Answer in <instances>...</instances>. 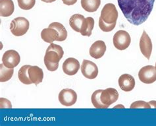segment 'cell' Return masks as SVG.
I'll return each mask as SVG.
<instances>
[{
    "label": "cell",
    "instance_id": "obj_27",
    "mask_svg": "<svg viewBox=\"0 0 156 126\" xmlns=\"http://www.w3.org/2000/svg\"><path fill=\"white\" fill-rule=\"evenodd\" d=\"M151 108V106L148 103H146L144 101H136L134 102L130 106V108Z\"/></svg>",
    "mask_w": 156,
    "mask_h": 126
},
{
    "label": "cell",
    "instance_id": "obj_25",
    "mask_svg": "<svg viewBox=\"0 0 156 126\" xmlns=\"http://www.w3.org/2000/svg\"><path fill=\"white\" fill-rule=\"evenodd\" d=\"M18 5L23 10H30L35 5L36 0H17Z\"/></svg>",
    "mask_w": 156,
    "mask_h": 126
},
{
    "label": "cell",
    "instance_id": "obj_21",
    "mask_svg": "<svg viewBox=\"0 0 156 126\" xmlns=\"http://www.w3.org/2000/svg\"><path fill=\"white\" fill-rule=\"evenodd\" d=\"M31 67L30 65H25V66H23L19 71L18 73V77L19 81L22 83L24 85H30L32 84V81H30L29 76H28V69Z\"/></svg>",
    "mask_w": 156,
    "mask_h": 126
},
{
    "label": "cell",
    "instance_id": "obj_12",
    "mask_svg": "<svg viewBox=\"0 0 156 126\" xmlns=\"http://www.w3.org/2000/svg\"><path fill=\"white\" fill-rule=\"evenodd\" d=\"M80 69V63L76 59L69 58L63 63V71L67 75L72 76L77 74Z\"/></svg>",
    "mask_w": 156,
    "mask_h": 126
},
{
    "label": "cell",
    "instance_id": "obj_23",
    "mask_svg": "<svg viewBox=\"0 0 156 126\" xmlns=\"http://www.w3.org/2000/svg\"><path fill=\"white\" fill-rule=\"evenodd\" d=\"M101 89H100V90H97L95 92H94L91 97V100H92V103L93 106L96 108H99V109H104V108H108V107L104 104L101 103V101L100 100V95L101 93L102 92Z\"/></svg>",
    "mask_w": 156,
    "mask_h": 126
},
{
    "label": "cell",
    "instance_id": "obj_19",
    "mask_svg": "<svg viewBox=\"0 0 156 126\" xmlns=\"http://www.w3.org/2000/svg\"><path fill=\"white\" fill-rule=\"evenodd\" d=\"M84 19L85 17L83 15L75 14L71 16V17L69 19V25L75 31L80 32L82 24Z\"/></svg>",
    "mask_w": 156,
    "mask_h": 126
},
{
    "label": "cell",
    "instance_id": "obj_4",
    "mask_svg": "<svg viewBox=\"0 0 156 126\" xmlns=\"http://www.w3.org/2000/svg\"><path fill=\"white\" fill-rule=\"evenodd\" d=\"M113 41L114 46L117 50H124L130 46L131 42L130 36L125 31H119L115 34Z\"/></svg>",
    "mask_w": 156,
    "mask_h": 126
},
{
    "label": "cell",
    "instance_id": "obj_20",
    "mask_svg": "<svg viewBox=\"0 0 156 126\" xmlns=\"http://www.w3.org/2000/svg\"><path fill=\"white\" fill-rule=\"evenodd\" d=\"M101 0H81V5L83 9L90 13L96 11L100 7Z\"/></svg>",
    "mask_w": 156,
    "mask_h": 126
},
{
    "label": "cell",
    "instance_id": "obj_10",
    "mask_svg": "<svg viewBox=\"0 0 156 126\" xmlns=\"http://www.w3.org/2000/svg\"><path fill=\"white\" fill-rule=\"evenodd\" d=\"M119 99V93L116 89L113 88H107L103 90L100 95V100L101 103L108 108L109 106L113 104Z\"/></svg>",
    "mask_w": 156,
    "mask_h": 126
},
{
    "label": "cell",
    "instance_id": "obj_16",
    "mask_svg": "<svg viewBox=\"0 0 156 126\" xmlns=\"http://www.w3.org/2000/svg\"><path fill=\"white\" fill-rule=\"evenodd\" d=\"M28 76L32 83L38 85L39 83H42L44 78V72L42 69L39 67L34 66H32L28 69Z\"/></svg>",
    "mask_w": 156,
    "mask_h": 126
},
{
    "label": "cell",
    "instance_id": "obj_14",
    "mask_svg": "<svg viewBox=\"0 0 156 126\" xmlns=\"http://www.w3.org/2000/svg\"><path fill=\"white\" fill-rule=\"evenodd\" d=\"M41 38L44 42L51 44L54 41L60 42V35L55 28L49 27L41 32Z\"/></svg>",
    "mask_w": 156,
    "mask_h": 126
},
{
    "label": "cell",
    "instance_id": "obj_17",
    "mask_svg": "<svg viewBox=\"0 0 156 126\" xmlns=\"http://www.w3.org/2000/svg\"><path fill=\"white\" fill-rule=\"evenodd\" d=\"M15 10L14 3L12 0H0V15L3 17H9Z\"/></svg>",
    "mask_w": 156,
    "mask_h": 126
},
{
    "label": "cell",
    "instance_id": "obj_8",
    "mask_svg": "<svg viewBox=\"0 0 156 126\" xmlns=\"http://www.w3.org/2000/svg\"><path fill=\"white\" fill-rule=\"evenodd\" d=\"M3 64L8 68L17 67L20 62V56L19 53L14 50L6 51L2 58Z\"/></svg>",
    "mask_w": 156,
    "mask_h": 126
},
{
    "label": "cell",
    "instance_id": "obj_28",
    "mask_svg": "<svg viewBox=\"0 0 156 126\" xmlns=\"http://www.w3.org/2000/svg\"><path fill=\"white\" fill-rule=\"evenodd\" d=\"M0 100H1V108H12V105L9 100L3 98H1Z\"/></svg>",
    "mask_w": 156,
    "mask_h": 126
},
{
    "label": "cell",
    "instance_id": "obj_22",
    "mask_svg": "<svg viewBox=\"0 0 156 126\" xmlns=\"http://www.w3.org/2000/svg\"><path fill=\"white\" fill-rule=\"evenodd\" d=\"M14 73L13 68H8L2 63L0 65V81L6 82L11 79Z\"/></svg>",
    "mask_w": 156,
    "mask_h": 126
},
{
    "label": "cell",
    "instance_id": "obj_2",
    "mask_svg": "<svg viewBox=\"0 0 156 126\" xmlns=\"http://www.w3.org/2000/svg\"><path fill=\"white\" fill-rule=\"evenodd\" d=\"M64 51L62 47L53 43L50 44L44 56V63L48 70L55 71L59 67V61L63 58Z\"/></svg>",
    "mask_w": 156,
    "mask_h": 126
},
{
    "label": "cell",
    "instance_id": "obj_1",
    "mask_svg": "<svg viewBox=\"0 0 156 126\" xmlns=\"http://www.w3.org/2000/svg\"><path fill=\"white\" fill-rule=\"evenodd\" d=\"M155 0H118L123 15L130 23L140 25L148 18Z\"/></svg>",
    "mask_w": 156,
    "mask_h": 126
},
{
    "label": "cell",
    "instance_id": "obj_18",
    "mask_svg": "<svg viewBox=\"0 0 156 126\" xmlns=\"http://www.w3.org/2000/svg\"><path fill=\"white\" fill-rule=\"evenodd\" d=\"M94 27V20L92 17L85 18L82 24L80 33L84 36H90Z\"/></svg>",
    "mask_w": 156,
    "mask_h": 126
},
{
    "label": "cell",
    "instance_id": "obj_29",
    "mask_svg": "<svg viewBox=\"0 0 156 126\" xmlns=\"http://www.w3.org/2000/svg\"><path fill=\"white\" fill-rule=\"evenodd\" d=\"M63 3L67 5H73L75 4L77 0H62Z\"/></svg>",
    "mask_w": 156,
    "mask_h": 126
},
{
    "label": "cell",
    "instance_id": "obj_11",
    "mask_svg": "<svg viewBox=\"0 0 156 126\" xmlns=\"http://www.w3.org/2000/svg\"><path fill=\"white\" fill-rule=\"evenodd\" d=\"M140 48L142 54L147 59H150L151 52H152V42L146 31L143 32L140 40Z\"/></svg>",
    "mask_w": 156,
    "mask_h": 126
},
{
    "label": "cell",
    "instance_id": "obj_15",
    "mask_svg": "<svg viewBox=\"0 0 156 126\" xmlns=\"http://www.w3.org/2000/svg\"><path fill=\"white\" fill-rule=\"evenodd\" d=\"M119 85L122 91L130 92L135 87V79L129 74H123L119 79Z\"/></svg>",
    "mask_w": 156,
    "mask_h": 126
},
{
    "label": "cell",
    "instance_id": "obj_7",
    "mask_svg": "<svg viewBox=\"0 0 156 126\" xmlns=\"http://www.w3.org/2000/svg\"><path fill=\"white\" fill-rule=\"evenodd\" d=\"M58 99L59 103L65 106H71L76 103L77 95L72 89L65 88L60 91Z\"/></svg>",
    "mask_w": 156,
    "mask_h": 126
},
{
    "label": "cell",
    "instance_id": "obj_3",
    "mask_svg": "<svg viewBox=\"0 0 156 126\" xmlns=\"http://www.w3.org/2000/svg\"><path fill=\"white\" fill-rule=\"evenodd\" d=\"M30 23L28 20L22 17L15 18L11 21L10 31L15 36H21L25 34L29 29Z\"/></svg>",
    "mask_w": 156,
    "mask_h": 126
},
{
    "label": "cell",
    "instance_id": "obj_5",
    "mask_svg": "<svg viewBox=\"0 0 156 126\" xmlns=\"http://www.w3.org/2000/svg\"><path fill=\"white\" fill-rule=\"evenodd\" d=\"M100 17L108 24L116 23L118 18V11L115 5L113 3L105 4L101 10Z\"/></svg>",
    "mask_w": 156,
    "mask_h": 126
},
{
    "label": "cell",
    "instance_id": "obj_31",
    "mask_svg": "<svg viewBox=\"0 0 156 126\" xmlns=\"http://www.w3.org/2000/svg\"><path fill=\"white\" fill-rule=\"evenodd\" d=\"M42 1L46 3H52V2H55L56 0H42Z\"/></svg>",
    "mask_w": 156,
    "mask_h": 126
},
{
    "label": "cell",
    "instance_id": "obj_9",
    "mask_svg": "<svg viewBox=\"0 0 156 126\" xmlns=\"http://www.w3.org/2000/svg\"><path fill=\"white\" fill-rule=\"evenodd\" d=\"M81 72L86 78L94 79L98 75V68L96 63L91 61L84 59L81 66Z\"/></svg>",
    "mask_w": 156,
    "mask_h": 126
},
{
    "label": "cell",
    "instance_id": "obj_30",
    "mask_svg": "<svg viewBox=\"0 0 156 126\" xmlns=\"http://www.w3.org/2000/svg\"><path fill=\"white\" fill-rule=\"evenodd\" d=\"M148 103L151 106H151H153L154 108H156V101H150Z\"/></svg>",
    "mask_w": 156,
    "mask_h": 126
},
{
    "label": "cell",
    "instance_id": "obj_26",
    "mask_svg": "<svg viewBox=\"0 0 156 126\" xmlns=\"http://www.w3.org/2000/svg\"><path fill=\"white\" fill-rule=\"evenodd\" d=\"M116 23H114L113 24H108L105 23L103 20L101 19V17H100V20H99V27L100 28V29L104 31V32H111L112 31L115 27L116 26Z\"/></svg>",
    "mask_w": 156,
    "mask_h": 126
},
{
    "label": "cell",
    "instance_id": "obj_32",
    "mask_svg": "<svg viewBox=\"0 0 156 126\" xmlns=\"http://www.w3.org/2000/svg\"><path fill=\"white\" fill-rule=\"evenodd\" d=\"M155 67H156V63H155Z\"/></svg>",
    "mask_w": 156,
    "mask_h": 126
},
{
    "label": "cell",
    "instance_id": "obj_24",
    "mask_svg": "<svg viewBox=\"0 0 156 126\" xmlns=\"http://www.w3.org/2000/svg\"><path fill=\"white\" fill-rule=\"evenodd\" d=\"M49 27L54 28L58 31L60 35V42L64 41V40H66L67 37V32L66 28H65V27L62 24L58 22H53L49 25Z\"/></svg>",
    "mask_w": 156,
    "mask_h": 126
},
{
    "label": "cell",
    "instance_id": "obj_6",
    "mask_svg": "<svg viewBox=\"0 0 156 126\" xmlns=\"http://www.w3.org/2000/svg\"><path fill=\"white\" fill-rule=\"evenodd\" d=\"M138 78L145 84L154 83L156 81V67L153 66L143 67L138 72Z\"/></svg>",
    "mask_w": 156,
    "mask_h": 126
},
{
    "label": "cell",
    "instance_id": "obj_13",
    "mask_svg": "<svg viewBox=\"0 0 156 126\" xmlns=\"http://www.w3.org/2000/svg\"><path fill=\"white\" fill-rule=\"evenodd\" d=\"M106 51V45L102 40H98L94 42L90 48V55L93 58L100 59L103 57Z\"/></svg>",
    "mask_w": 156,
    "mask_h": 126
}]
</instances>
